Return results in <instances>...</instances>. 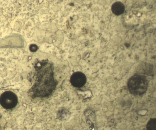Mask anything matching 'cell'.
Returning a JSON list of instances; mask_svg holds the SVG:
<instances>
[{
  "mask_svg": "<svg viewBox=\"0 0 156 130\" xmlns=\"http://www.w3.org/2000/svg\"><path fill=\"white\" fill-rule=\"evenodd\" d=\"M70 115L69 111L65 108L59 110L58 112L57 116L60 119L65 120L69 118Z\"/></svg>",
  "mask_w": 156,
  "mask_h": 130,
  "instance_id": "obj_7",
  "label": "cell"
},
{
  "mask_svg": "<svg viewBox=\"0 0 156 130\" xmlns=\"http://www.w3.org/2000/svg\"><path fill=\"white\" fill-rule=\"evenodd\" d=\"M112 11L116 15L122 14L125 10L124 5L122 3L117 2L114 3L112 7Z\"/></svg>",
  "mask_w": 156,
  "mask_h": 130,
  "instance_id": "obj_6",
  "label": "cell"
},
{
  "mask_svg": "<svg viewBox=\"0 0 156 130\" xmlns=\"http://www.w3.org/2000/svg\"><path fill=\"white\" fill-rule=\"evenodd\" d=\"M35 82L31 88L33 97H48L54 91L58 84L55 79L52 64L47 59L37 62Z\"/></svg>",
  "mask_w": 156,
  "mask_h": 130,
  "instance_id": "obj_1",
  "label": "cell"
},
{
  "mask_svg": "<svg viewBox=\"0 0 156 130\" xmlns=\"http://www.w3.org/2000/svg\"><path fill=\"white\" fill-rule=\"evenodd\" d=\"M87 78L85 75L80 71L76 72L71 75L70 82L74 87L80 88L86 84Z\"/></svg>",
  "mask_w": 156,
  "mask_h": 130,
  "instance_id": "obj_4",
  "label": "cell"
},
{
  "mask_svg": "<svg viewBox=\"0 0 156 130\" xmlns=\"http://www.w3.org/2000/svg\"><path fill=\"white\" fill-rule=\"evenodd\" d=\"M87 123L90 130H98L94 112L92 109H88L84 112Z\"/></svg>",
  "mask_w": 156,
  "mask_h": 130,
  "instance_id": "obj_5",
  "label": "cell"
},
{
  "mask_svg": "<svg viewBox=\"0 0 156 130\" xmlns=\"http://www.w3.org/2000/svg\"><path fill=\"white\" fill-rule=\"evenodd\" d=\"M37 46L35 44H31L29 47L30 50L32 52H35L38 49Z\"/></svg>",
  "mask_w": 156,
  "mask_h": 130,
  "instance_id": "obj_9",
  "label": "cell"
},
{
  "mask_svg": "<svg viewBox=\"0 0 156 130\" xmlns=\"http://www.w3.org/2000/svg\"><path fill=\"white\" fill-rule=\"evenodd\" d=\"M147 130H156V119L151 118L147 122L146 125Z\"/></svg>",
  "mask_w": 156,
  "mask_h": 130,
  "instance_id": "obj_8",
  "label": "cell"
},
{
  "mask_svg": "<svg viewBox=\"0 0 156 130\" xmlns=\"http://www.w3.org/2000/svg\"><path fill=\"white\" fill-rule=\"evenodd\" d=\"M148 82L144 76L136 75L130 78L128 82V87L130 92L136 95H141L147 91Z\"/></svg>",
  "mask_w": 156,
  "mask_h": 130,
  "instance_id": "obj_2",
  "label": "cell"
},
{
  "mask_svg": "<svg viewBox=\"0 0 156 130\" xmlns=\"http://www.w3.org/2000/svg\"><path fill=\"white\" fill-rule=\"evenodd\" d=\"M17 103V96L12 92H5L0 96V103L5 108H12L16 105Z\"/></svg>",
  "mask_w": 156,
  "mask_h": 130,
  "instance_id": "obj_3",
  "label": "cell"
}]
</instances>
